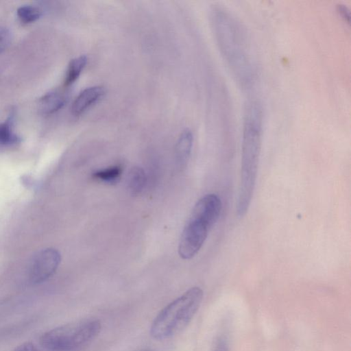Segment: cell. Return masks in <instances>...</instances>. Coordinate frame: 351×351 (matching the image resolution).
<instances>
[{
    "label": "cell",
    "instance_id": "8fae6325",
    "mask_svg": "<svg viewBox=\"0 0 351 351\" xmlns=\"http://www.w3.org/2000/svg\"><path fill=\"white\" fill-rule=\"evenodd\" d=\"M146 176L141 167L132 168L128 175V184L130 192L134 195L140 193L145 187Z\"/></svg>",
    "mask_w": 351,
    "mask_h": 351
},
{
    "label": "cell",
    "instance_id": "3957f363",
    "mask_svg": "<svg viewBox=\"0 0 351 351\" xmlns=\"http://www.w3.org/2000/svg\"><path fill=\"white\" fill-rule=\"evenodd\" d=\"M203 297V290L193 287L165 306L152 324V337L158 340L166 339L184 329L198 311Z\"/></svg>",
    "mask_w": 351,
    "mask_h": 351
},
{
    "label": "cell",
    "instance_id": "30bf717a",
    "mask_svg": "<svg viewBox=\"0 0 351 351\" xmlns=\"http://www.w3.org/2000/svg\"><path fill=\"white\" fill-rule=\"evenodd\" d=\"M14 114L11 113L8 118L0 123V147H8L17 145L21 138L12 130Z\"/></svg>",
    "mask_w": 351,
    "mask_h": 351
},
{
    "label": "cell",
    "instance_id": "ac0fdd59",
    "mask_svg": "<svg viewBox=\"0 0 351 351\" xmlns=\"http://www.w3.org/2000/svg\"><path fill=\"white\" fill-rule=\"evenodd\" d=\"M14 351H39L32 343L26 342L15 348Z\"/></svg>",
    "mask_w": 351,
    "mask_h": 351
},
{
    "label": "cell",
    "instance_id": "7c38bea8",
    "mask_svg": "<svg viewBox=\"0 0 351 351\" xmlns=\"http://www.w3.org/2000/svg\"><path fill=\"white\" fill-rule=\"evenodd\" d=\"M87 62L86 56H80L73 59L66 70L64 85L69 86L73 84L80 76Z\"/></svg>",
    "mask_w": 351,
    "mask_h": 351
},
{
    "label": "cell",
    "instance_id": "277c9868",
    "mask_svg": "<svg viewBox=\"0 0 351 351\" xmlns=\"http://www.w3.org/2000/svg\"><path fill=\"white\" fill-rule=\"evenodd\" d=\"M101 323L97 319H86L66 324L47 331L40 338L49 351H80L99 335Z\"/></svg>",
    "mask_w": 351,
    "mask_h": 351
},
{
    "label": "cell",
    "instance_id": "e0dca14e",
    "mask_svg": "<svg viewBox=\"0 0 351 351\" xmlns=\"http://www.w3.org/2000/svg\"><path fill=\"white\" fill-rule=\"evenodd\" d=\"M213 351H229L227 340L224 337L219 338Z\"/></svg>",
    "mask_w": 351,
    "mask_h": 351
},
{
    "label": "cell",
    "instance_id": "ba28073f",
    "mask_svg": "<svg viewBox=\"0 0 351 351\" xmlns=\"http://www.w3.org/2000/svg\"><path fill=\"white\" fill-rule=\"evenodd\" d=\"M66 99V96L61 92H49L40 99L39 110L45 114L53 113L64 106Z\"/></svg>",
    "mask_w": 351,
    "mask_h": 351
},
{
    "label": "cell",
    "instance_id": "8992f818",
    "mask_svg": "<svg viewBox=\"0 0 351 351\" xmlns=\"http://www.w3.org/2000/svg\"><path fill=\"white\" fill-rule=\"evenodd\" d=\"M60 261L58 252L48 248L38 252L31 261L29 278L33 283H40L51 277Z\"/></svg>",
    "mask_w": 351,
    "mask_h": 351
},
{
    "label": "cell",
    "instance_id": "5bb4252c",
    "mask_svg": "<svg viewBox=\"0 0 351 351\" xmlns=\"http://www.w3.org/2000/svg\"><path fill=\"white\" fill-rule=\"evenodd\" d=\"M41 10L34 5H23L18 8L17 15L24 23H32L40 18Z\"/></svg>",
    "mask_w": 351,
    "mask_h": 351
},
{
    "label": "cell",
    "instance_id": "9c48e42d",
    "mask_svg": "<svg viewBox=\"0 0 351 351\" xmlns=\"http://www.w3.org/2000/svg\"><path fill=\"white\" fill-rule=\"evenodd\" d=\"M193 142L192 132L189 130L183 131L176 145V156L178 162L181 165H184L188 161L191 152Z\"/></svg>",
    "mask_w": 351,
    "mask_h": 351
},
{
    "label": "cell",
    "instance_id": "7a4b0ae2",
    "mask_svg": "<svg viewBox=\"0 0 351 351\" xmlns=\"http://www.w3.org/2000/svg\"><path fill=\"white\" fill-rule=\"evenodd\" d=\"M263 134V112L261 104L247 102L244 110L242 143L241 182L237 214L243 217L247 213L254 194Z\"/></svg>",
    "mask_w": 351,
    "mask_h": 351
},
{
    "label": "cell",
    "instance_id": "6da1fadb",
    "mask_svg": "<svg viewBox=\"0 0 351 351\" xmlns=\"http://www.w3.org/2000/svg\"><path fill=\"white\" fill-rule=\"evenodd\" d=\"M215 29L222 56L242 86L253 82L255 66L252 43L245 27L235 16L222 8L215 15Z\"/></svg>",
    "mask_w": 351,
    "mask_h": 351
},
{
    "label": "cell",
    "instance_id": "4fadbf2b",
    "mask_svg": "<svg viewBox=\"0 0 351 351\" xmlns=\"http://www.w3.org/2000/svg\"><path fill=\"white\" fill-rule=\"evenodd\" d=\"M123 169L120 165H115L95 171L92 176L96 180L106 182H114L118 180Z\"/></svg>",
    "mask_w": 351,
    "mask_h": 351
},
{
    "label": "cell",
    "instance_id": "d6986e66",
    "mask_svg": "<svg viewBox=\"0 0 351 351\" xmlns=\"http://www.w3.org/2000/svg\"><path fill=\"white\" fill-rule=\"evenodd\" d=\"M138 351H155V350L149 349V348H144V349H141Z\"/></svg>",
    "mask_w": 351,
    "mask_h": 351
},
{
    "label": "cell",
    "instance_id": "52a82bcc",
    "mask_svg": "<svg viewBox=\"0 0 351 351\" xmlns=\"http://www.w3.org/2000/svg\"><path fill=\"white\" fill-rule=\"evenodd\" d=\"M104 88L99 86L88 87L83 90L72 104V113L74 115L81 114L97 102L104 95Z\"/></svg>",
    "mask_w": 351,
    "mask_h": 351
},
{
    "label": "cell",
    "instance_id": "9a60e30c",
    "mask_svg": "<svg viewBox=\"0 0 351 351\" xmlns=\"http://www.w3.org/2000/svg\"><path fill=\"white\" fill-rule=\"evenodd\" d=\"M12 40L10 31L5 27L0 26V53L10 45Z\"/></svg>",
    "mask_w": 351,
    "mask_h": 351
},
{
    "label": "cell",
    "instance_id": "5b68a950",
    "mask_svg": "<svg viewBox=\"0 0 351 351\" xmlns=\"http://www.w3.org/2000/svg\"><path fill=\"white\" fill-rule=\"evenodd\" d=\"M213 226L206 220L191 215L182 231L178 252L183 259H191L199 251Z\"/></svg>",
    "mask_w": 351,
    "mask_h": 351
},
{
    "label": "cell",
    "instance_id": "2e32d148",
    "mask_svg": "<svg viewBox=\"0 0 351 351\" xmlns=\"http://www.w3.org/2000/svg\"><path fill=\"white\" fill-rule=\"evenodd\" d=\"M339 15L346 22H350V10L346 5L339 4L337 5Z\"/></svg>",
    "mask_w": 351,
    "mask_h": 351
}]
</instances>
